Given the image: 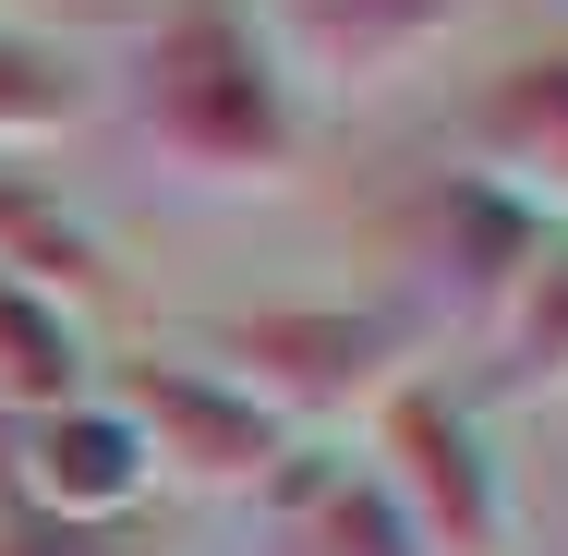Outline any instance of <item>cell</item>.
Masks as SVG:
<instances>
[{"instance_id": "277c9868", "label": "cell", "mask_w": 568, "mask_h": 556, "mask_svg": "<svg viewBox=\"0 0 568 556\" xmlns=\"http://www.w3.org/2000/svg\"><path fill=\"white\" fill-rule=\"evenodd\" d=\"M110 412L133 424L145 472H158V484H194V496H266V472L303 447V436H278L230 375H206L194 351H145V363H121Z\"/></svg>"}, {"instance_id": "52a82bcc", "label": "cell", "mask_w": 568, "mask_h": 556, "mask_svg": "<svg viewBox=\"0 0 568 556\" xmlns=\"http://www.w3.org/2000/svg\"><path fill=\"white\" fill-rule=\"evenodd\" d=\"M145 447L121 424L110 400L85 387L73 412H37V424H12V496H24V520H61V533H121L133 508H145Z\"/></svg>"}, {"instance_id": "8fae6325", "label": "cell", "mask_w": 568, "mask_h": 556, "mask_svg": "<svg viewBox=\"0 0 568 556\" xmlns=\"http://www.w3.org/2000/svg\"><path fill=\"white\" fill-rule=\"evenodd\" d=\"M484 351H496V387H508V400H568V230H545V254H532L520 291L496 303Z\"/></svg>"}, {"instance_id": "6da1fadb", "label": "cell", "mask_w": 568, "mask_h": 556, "mask_svg": "<svg viewBox=\"0 0 568 556\" xmlns=\"http://www.w3.org/2000/svg\"><path fill=\"white\" fill-rule=\"evenodd\" d=\"M133 121L145 145L206 194H278L303 182V98L242 0H170L133 37Z\"/></svg>"}, {"instance_id": "ba28073f", "label": "cell", "mask_w": 568, "mask_h": 556, "mask_svg": "<svg viewBox=\"0 0 568 556\" xmlns=\"http://www.w3.org/2000/svg\"><path fill=\"white\" fill-rule=\"evenodd\" d=\"M471 170L496 194H520L545 230H568V49L508 61L484 98H471Z\"/></svg>"}, {"instance_id": "8992f818", "label": "cell", "mask_w": 568, "mask_h": 556, "mask_svg": "<svg viewBox=\"0 0 568 556\" xmlns=\"http://www.w3.org/2000/svg\"><path fill=\"white\" fill-rule=\"evenodd\" d=\"M545 254V219L520 194H496L484 170H448L412 219H399V266L424 303H448L459 327H496V303L520 291V266Z\"/></svg>"}, {"instance_id": "3957f363", "label": "cell", "mask_w": 568, "mask_h": 556, "mask_svg": "<svg viewBox=\"0 0 568 556\" xmlns=\"http://www.w3.org/2000/svg\"><path fill=\"white\" fill-rule=\"evenodd\" d=\"M363 484L399 508L412 556H508V484H496V447L459 412L448 387L399 375L375 412H363Z\"/></svg>"}, {"instance_id": "7a4b0ae2", "label": "cell", "mask_w": 568, "mask_h": 556, "mask_svg": "<svg viewBox=\"0 0 568 556\" xmlns=\"http://www.w3.org/2000/svg\"><path fill=\"white\" fill-rule=\"evenodd\" d=\"M194 363L230 375L278 436L315 447V424H363L412 375V327L399 315H351V303H254V315L194 327Z\"/></svg>"}, {"instance_id": "30bf717a", "label": "cell", "mask_w": 568, "mask_h": 556, "mask_svg": "<svg viewBox=\"0 0 568 556\" xmlns=\"http://www.w3.org/2000/svg\"><path fill=\"white\" fill-rule=\"evenodd\" d=\"M0 279L37 291V303H61V315H85L110 291V254H98V230L73 219L61 194H37V182L0 170Z\"/></svg>"}, {"instance_id": "4fadbf2b", "label": "cell", "mask_w": 568, "mask_h": 556, "mask_svg": "<svg viewBox=\"0 0 568 556\" xmlns=\"http://www.w3.org/2000/svg\"><path fill=\"white\" fill-rule=\"evenodd\" d=\"M73 121H98V73H85L61 37H37V24H0V158H37V145H61Z\"/></svg>"}, {"instance_id": "5b68a950", "label": "cell", "mask_w": 568, "mask_h": 556, "mask_svg": "<svg viewBox=\"0 0 568 556\" xmlns=\"http://www.w3.org/2000/svg\"><path fill=\"white\" fill-rule=\"evenodd\" d=\"M471 12H484V0H266V49H278V73H291V98H303V85L387 98L399 73H424V61L448 49Z\"/></svg>"}, {"instance_id": "5bb4252c", "label": "cell", "mask_w": 568, "mask_h": 556, "mask_svg": "<svg viewBox=\"0 0 568 556\" xmlns=\"http://www.w3.org/2000/svg\"><path fill=\"white\" fill-rule=\"evenodd\" d=\"M0 556H133V545H121V533H61V520H12Z\"/></svg>"}, {"instance_id": "7c38bea8", "label": "cell", "mask_w": 568, "mask_h": 556, "mask_svg": "<svg viewBox=\"0 0 568 556\" xmlns=\"http://www.w3.org/2000/svg\"><path fill=\"white\" fill-rule=\"evenodd\" d=\"M85 315H61V303H37V291H12L0 279V412L12 424H37V412H73L85 400Z\"/></svg>"}, {"instance_id": "9c48e42d", "label": "cell", "mask_w": 568, "mask_h": 556, "mask_svg": "<svg viewBox=\"0 0 568 556\" xmlns=\"http://www.w3.org/2000/svg\"><path fill=\"white\" fill-rule=\"evenodd\" d=\"M254 508H266V556H412L399 508L363 484L351 447H291Z\"/></svg>"}]
</instances>
